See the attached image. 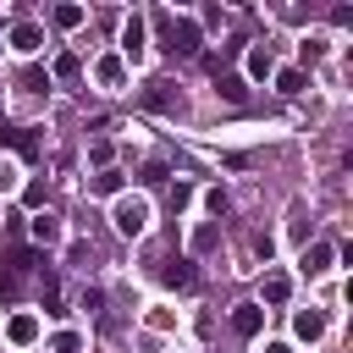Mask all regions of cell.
Here are the masks:
<instances>
[{"mask_svg":"<svg viewBox=\"0 0 353 353\" xmlns=\"http://www.w3.org/2000/svg\"><path fill=\"white\" fill-rule=\"evenodd\" d=\"M276 88H281L287 99H292V94H303V72H298V66H281V72H276Z\"/></svg>","mask_w":353,"mask_h":353,"instance_id":"19","label":"cell"},{"mask_svg":"<svg viewBox=\"0 0 353 353\" xmlns=\"http://www.w3.org/2000/svg\"><path fill=\"white\" fill-rule=\"evenodd\" d=\"M143 105H149V110H176V83L154 77V83L143 88Z\"/></svg>","mask_w":353,"mask_h":353,"instance_id":"5","label":"cell"},{"mask_svg":"<svg viewBox=\"0 0 353 353\" xmlns=\"http://www.w3.org/2000/svg\"><path fill=\"white\" fill-rule=\"evenodd\" d=\"M215 88H221L226 105H248V83H243L237 72H215Z\"/></svg>","mask_w":353,"mask_h":353,"instance_id":"10","label":"cell"},{"mask_svg":"<svg viewBox=\"0 0 353 353\" xmlns=\"http://www.w3.org/2000/svg\"><path fill=\"white\" fill-rule=\"evenodd\" d=\"M11 188H17V171H11L6 160H0V193H11Z\"/></svg>","mask_w":353,"mask_h":353,"instance_id":"30","label":"cell"},{"mask_svg":"<svg viewBox=\"0 0 353 353\" xmlns=\"http://www.w3.org/2000/svg\"><path fill=\"white\" fill-rule=\"evenodd\" d=\"M265 353H292V347L287 342H265Z\"/></svg>","mask_w":353,"mask_h":353,"instance_id":"31","label":"cell"},{"mask_svg":"<svg viewBox=\"0 0 353 353\" xmlns=\"http://www.w3.org/2000/svg\"><path fill=\"white\" fill-rule=\"evenodd\" d=\"M204 204H210V215H226V193H221V188H210V193H204Z\"/></svg>","mask_w":353,"mask_h":353,"instance_id":"28","label":"cell"},{"mask_svg":"<svg viewBox=\"0 0 353 353\" xmlns=\"http://www.w3.org/2000/svg\"><path fill=\"white\" fill-rule=\"evenodd\" d=\"M88 188L105 193V199H116V193H121V171H99V176H88Z\"/></svg>","mask_w":353,"mask_h":353,"instance_id":"20","label":"cell"},{"mask_svg":"<svg viewBox=\"0 0 353 353\" xmlns=\"http://www.w3.org/2000/svg\"><path fill=\"white\" fill-rule=\"evenodd\" d=\"M94 165H99V171H110V143H105V138L94 143Z\"/></svg>","mask_w":353,"mask_h":353,"instance_id":"29","label":"cell"},{"mask_svg":"<svg viewBox=\"0 0 353 353\" xmlns=\"http://www.w3.org/2000/svg\"><path fill=\"white\" fill-rule=\"evenodd\" d=\"M55 237H61V221H55L50 210H39V215H33V243H55Z\"/></svg>","mask_w":353,"mask_h":353,"instance_id":"16","label":"cell"},{"mask_svg":"<svg viewBox=\"0 0 353 353\" xmlns=\"http://www.w3.org/2000/svg\"><path fill=\"white\" fill-rule=\"evenodd\" d=\"M287 298H292V281H287L281 270H270V276H265V303H287Z\"/></svg>","mask_w":353,"mask_h":353,"instance_id":"17","label":"cell"},{"mask_svg":"<svg viewBox=\"0 0 353 353\" xmlns=\"http://www.w3.org/2000/svg\"><path fill=\"white\" fill-rule=\"evenodd\" d=\"M39 44H44V28H39V22H17V28H11V50H22V55H33Z\"/></svg>","mask_w":353,"mask_h":353,"instance_id":"7","label":"cell"},{"mask_svg":"<svg viewBox=\"0 0 353 353\" xmlns=\"http://www.w3.org/2000/svg\"><path fill=\"white\" fill-rule=\"evenodd\" d=\"M331 259H336V248H331V243H309V248H303V276L331 270Z\"/></svg>","mask_w":353,"mask_h":353,"instance_id":"11","label":"cell"},{"mask_svg":"<svg viewBox=\"0 0 353 353\" xmlns=\"http://www.w3.org/2000/svg\"><path fill=\"white\" fill-rule=\"evenodd\" d=\"M248 77H259V83L276 77V55H270V44H254V50H248Z\"/></svg>","mask_w":353,"mask_h":353,"instance_id":"14","label":"cell"},{"mask_svg":"<svg viewBox=\"0 0 353 353\" xmlns=\"http://www.w3.org/2000/svg\"><path fill=\"white\" fill-rule=\"evenodd\" d=\"M50 347H55V353H83V336H77V331H61Z\"/></svg>","mask_w":353,"mask_h":353,"instance_id":"24","label":"cell"},{"mask_svg":"<svg viewBox=\"0 0 353 353\" xmlns=\"http://www.w3.org/2000/svg\"><path fill=\"white\" fill-rule=\"evenodd\" d=\"M6 336H11L17 347H28V342H39V314H11V325H6Z\"/></svg>","mask_w":353,"mask_h":353,"instance_id":"13","label":"cell"},{"mask_svg":"<svg viewBox=\"0 0 353 353\" xmlns=\"http://www.w3.org/2000/svg\"><path fill=\"white\" fill-rule=\"evenodd\" d=\"M0 143L17 149L22 160H39V132H33V127H0Z\"/></svg>","mask_w":353,"mask_h":353,"instance_id":"3","label":"cell"},{"mask_svg":"<svg viewBox=\"0 0 353 353\" xmlns=\"http://www.w3.org/2000/svg\"><path fill=\"white\" fill-rule=\"evenodd\" d=\"M39 298H44V314H61V281H55L50 265L39 270Z\"/></svg>","mask_w":353,"mask_h":353,"instance_id":"15","label":"cell"},{"mask_svg":"<svg viewBox=\"0 0 353 353\" xmlns=\"http://www.w3.org/2000/svg\"><path fill=\"white\" fill-rule=\"evenodd\" d=\"M17 298H22V276L11 265H0V303H17Z\"/></svg>","mask_w":353,"mask_h":353,"instance_id":"18","label":"cell"},{"mask_svg":"<svg viewBox=\"0 0 353 353\" xmlns=\"http://www.w3.org/2000/svg\"><path fill=\"white\" fill-rule=\"evenodd\" d=\"M188 199H193V188H188V182H171V210H182Z\"/></svg>","mask_w":353,"mask_h":353,"instance_id":"27","label":"cell"},{"mask_svg":"<svg viewBox=\"0 0 353 353\" xmlns=\"http://www.w3.org/2000/svg\"><path fill=\"white\" fill-rule=\"evenodd\" d=\"M160 28H165V50L171 55H199V22L193 17H160Z\"/></svg>","mask_w":353,"mask_h":353,"instance_id":"1","label":"cell"},{"mask_svg":"<svg viewBox=\"0 0 353 353\" xmlns=\"http://www.w3.org/2000/svg\"><path fill=\"white\" fill-rule=\"evenodd\" d=\"M22 88H33V94H44V88H50V72H39V66H28V72H22Z\"/></svg>","mask_w":353,"mask_h":353,"instance_id":"23","label":"cell"},{"mask_svg":"<svg viewBox=\"0 0 353 353\" xmlns=\"http://www.w3.org/2000/svg\"><path fill=\"white\" fill-rule=\"evenodd\" d=\"M232 331H237V336H259V331H265V309H259V303H237V309H232Z\"/></svg>","mask_w":353,"mask_h":353,"instance_id":"4","label":"cell"},{"mask_svg":"<svg viewBox=\"0 0 353 353\" xmlns=\"http://www.w3.org/2000/svg\"><path fill=\"white\" fill-rule=\"evenodd\" d=\"M77 72H83L77 55H61V61H55V77H77Z\"/></svg>","mask_w":353,"mask_h":353,"instance_id":"26","label":"cell"},{"mask_svg":"<svg viewBox=\"0 0 353 353\" xmlns=\"http://www.w3.org/2000/svg\"><path fill=\"white\" fill-rule=\"evenodd\" d=\"M292 331H298L303 342H320V336H325V314H320V309H298V314H292Z\"/></svg>","mask_w":353,"mask_h":353,"instance_id":"6","label":"cell"},{"mask_svg":"<svg viewBox=\"0 0 353 353\" xmlns=\"http://www.w3.org/2000/svg\"><path fill=\"white\" fill-rule=\"evenodd\" d=\"M165 287H193V265L188 259H160V270H154Z\"/></svg>","mask_w":353,"mask_h":353,"instance_id":"12","label":"cell"},{"mask_svg":"<svg viewBox=\"0 0 353 353\" xmlns=\"http://www.w3.org/2000/svg\"><path fill=\"white\" fill-rule=\"evenodd\" d=\"M215 243H221V226H215V221H204V226L193 232V254H210Z\"/></svg>","mask_w":353,"mask_h":353,"instance_id":"21","label":"cell"},{"mask_svg":"<svg viewBox=\"0 0 353 353\" xmlns=\"http://www.w3.org/2000/svg\"><path fill=\"white\" fill-rule=\"evenodd\" d=\"M121 55L143 61V17H127V22H121Z\"/></svg>","mask_w":353,"mask_h":353,"instance_id":"8","label":"cell"},{"mask_svg":"<svg viewBox=\"0 0 353 353\" xmlns=\"http://www.w3.org/2000/svg\"><path fill=\"white\" fill-rule=\"evenodd\" d=\"M94 77H99V88H110V94H116V88L127 83V66H121V55H105V61L94 66Z\"/></svg>","mask_w":353,"mask_h":353,"instance_id":"9","label":"cell"},{"mask_svg":"<svg viewBox=\"0 0 353 353\" xmlns=\"http://www.w3.org/2000/svg\"><path fill=\"white\" fill-rule=\"evenodd\" d=\"M83 22V6H55V28H77Z\"/></svg>","mask_w":353,"mask_h":353,"instance_id":"22","label":"cell"},{"mask_svg":"<svg viewBox=\"0 0 353 353\" xmlns=\"http://www.w3.org/2000/svg\"><path fill=\"white\" fill-rule=\"evenodd\" d=\"M110 221H116L121 237H138V232L149 226V204H143V199H116V215H110Z\"/></svg>","mask_w":353,"mask_h":353,"instance_id":"2","label":"cell"},{"mask_svg":"<svg viewBox=\"0 0 353 353\" xmlns=\"http://www.w3.org/2000/svg\"><path fill=\"white\" fill-rule=\"evenodd\" d=\"M165 176H171V171H165V160H149V165L138 171V182H165Z\"/></svg>","mask_w":353,"mask_h":353,"instance_id":"25","label":"cell"}]
</instances>
